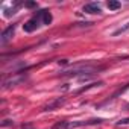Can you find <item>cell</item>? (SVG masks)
Masks as SVG:
<instances>
[{
    "instance_id": "1",
    "label": "cell",
    "mask_w": 129,
    "mask_h": 129,
    "mask_svg": "<svg viewBox=\"0 0 129 129\" xmlns=\"http://www.w3.org/2000/svg\"><path fill=\"white\" fill-rule=\"evenodd\" d=\"M43 12H44V9H40L37 14L32 15L30 20H27V21L23 24L24 32H34V30H37V29L43 24Z\"/></svg>"
},
{
    "instance_id": "2",
    "label": "cell",
    "mask_w": 129,
    "mask_h": 129,
    "mask_svg": "<svg viewBox=\"0 0 129 129\" xmlns=\"http://www.w3.org/2000/svg\"><path fill=\"white\" fill-rule=\"evenodd\" d=\"M26 79H27V76H26L24 73H17V75H12L11 78H5V79H3V88H11V87L20 85V84H23Z\"/></svg>"
},
{
    "instance_id": "3",
    "label": "cell",
    "mask_w": 129,
    "mask_h": 129,
    "mask_svg": "<svg viewBox=\"0 0 129 129\" xmlns=\"http://www.w3.org/2000/svg\"><path fill=\"white\" fill-rule=\"evenodd\" d=\"M15 29H17V24H9V26L2 32V35H0V44H2V46L8 44V43L12 40V37H14V34H15Z\"/></svg>"
},
{
    "instance_id": "4",
    "label": "cell",
    "mask_w": 129,
    "mask_h": 129,
    "mask_svg": "<svg viewBox=\"0 0 129 129\" xmlns=\"http://www.w3.org/2000/svg\"><path fill=\"white\" fill-rule=\"evenodd\" d=\"M64 103H66V99H64V97H58L56 100H53V102H50L49 105H46V106L43 108V111H44V112H49V111H55V109H58L59 106H62Z\"/></svg>"
},
{
    "instance_id": "5",
    "label": "cell",
    "mask_w": 129,
    "mask_h": 129,
    "mask_svg": "<svg viewBox=\"0 0 129 129\" xmlns=\"http://www.w3.org/2000/svg\"><path fill=\"white\" fill-rule=\"evenodd\" d=\"M84 12L85 14H102V9H100V5L96 3V2H91V3H87L84 5Z\"/></svg>"
},
{
    "instance_id": "6",
    "label": "cell",
    "mask_w": 129,
    "mask_h": 129,
    "mask_svg": "<svg viewBox=\"0 0 129 129\" xmlns=\"http://www.w3.org/2000/svg\"><path fill=\"white\" fill-rule=\"evenodd\" d=\"M127 88H129V84H126L124 87H121V88H118V90H117V91H115V93H114V94L111 96V97H108L106 100H103V102H102V103H100L99 106H103V105H106V103H109V102H112V100H115V99H117V97H118L120 94H123V93H124V91H126Z\"/></svg>"
},
{
    "instance_id": "7",
    "label": "cell",
    "mask_w": 129,
    "mask_h": 129,
    "mask_svg": "<svg viewBox=\"0 0 129 129\" xmlns=\"http://www.w3.org/2000/svg\"><path fill=\"white\" fill-rule=\"evenodd\" d=\"M21 5H24V3H21V2H15L12 8H9V9H5V17H6V18L12 17V15H14V14H15V12L18 11V8H20Z\"/></svg>"
},
{
    "instance_id": "8",
    "label": "cell",
    "mask_w": 129,
    "mask_h": 129,
    "mask_svg": "<svg viewBox=\"0 0 129 129\" xmlns=\"http://www.w3.org/2000/svg\"><path fill=\"white\" fill-rule=\"evenodd\" d=\"M102 85H103V82H102V81H99V82H93V84L85 85V87H82L81 90H78V91H76V94H81V93H84V91H88V90H91V88H94V87H102Z\"/></svg>"
},
{
    "instance_id": "9",
    "label": "cell",
    "mask_w": 129,
    "mask_h": 129,
    "mask_svg": "<svg viewBox=\"0 0 129 129\" xmlns=\"http://www.w3.org/2000/svg\"><path fill=\"white\" fill-rule=\"evenodd\" d=\"M52 20H53V17H52L50 11H49V9H44V12H43V24L49 26V24L52 23Z\"/></svg>"
},
{
    "instance_id": "10",
    "label": "cell",
    "mask_w": 129,
    "mask_h": 129,
    "mask_svg": "<svg viewBox=\"0 0 129 129\" xmlns=\"http://www.w3.org/2000/svg\"><path fill=\"white\" fill-rule=\"evenodd\" d=\"M69 127H70V121H66V120H61V121L55 123L52 129H69Z\"/></svg>"
},
{
    "instance_id": "11",
    "label": "cell",
    "mask_w": 129,
    "mask_h": 129,
    "mask_svg": "<svg viewBox=\"0 0 129 129\" xmlns=\"http://www.w3.org/2000/svg\"><path fill=\"white\" fill-rule=\"evenodd\" d=\"M129 30V21L124 24V26H121V27H118L117 30H114L112 32V37H118V35H121V34H124V32H127Z\"/></svg>"
},
{
    "instance_id": "12",
    "label": "cell",
    "mask_w": 129,
    "mask_h": 129,
    "mask_svg": "<svg viewBox=\"0 0 129 129\" xmlns=\"http://www.w3.org/2000/svg\"><path fill=\"white\" fill-rule=\"evenodd\" d=\"M106 6H108L109 11H115V9H118V8L121 6V3L117 2V0H109V2L106 3Z\"/></svg>"
},
{
    "instance_id": "13",
    "label": "cell",
    "mask_w": 129,
    "mask_h": 129,
    "mask_svg": "<svg viewBox=\"0 0 129 129\" xmlns=\"http://www.w3.org/2000/svg\"><path fill=\"white\" fill-rule=\"evenodd\" d=\"M8 126H14V120L6 118V120H3V121H2V127H8Z\"/></svg>"
},
{
    "instance_id": "14",
    "label": "cell",
    "mask_w": 129,
    "mask_h": 129,
    "mask_svg": "<svg viewBox=\"0 0 129 129\" xmlns=\"http://www.w3.org/2000/svg\"><path fill=\"white\" fill-rule=\"evenodd\" d=\"M24 8H29V9L38 8V3H37V2H24Z\"/></svg>"
},
{
    "instance_id": "15",
    "label": "cell",
    "mask_w": 129,
    "mask_h": 129,
    "mask_svg": "<svg viewBox=\"0 0 129 129\" xmlns=\"http://www.w3.org/2000/svg\"><path fill=\"white\" fill-rule=\"evenodd\" d=\"M127 123H129V117L127 118H121V120L117 121V124H127Z\"/></svg>"
},
{
    "instance_id": "16",
    "label": "cell",
    "mask_w": 129,
    "mask_h": 129,
    "mask_svg": "<svg viewBox=\"0 0 129 129\" xmlns=\"http://www.w3.org/2000/svg\"><path fill=\"white\" fill-rule=\"evenodd\" d=\"M58 64H59V66H67L69 61L67 59H61V61H58Z\"/></svg>"
},
{
    "instance_id": "17",
    "label": "cell",
    "mask_w": 129,
    "mask_h": 129,
    "mask_svg": "<svg viewBox=\"0 0 129 129\" xmlns=\"http://www.w3.org/2000/svg\"><path fill=\"white\" fill-rule=\"evenodd\" d=\"M23 129H32V126H30V124H24Z\"/></svg>"
}]
</instances>
